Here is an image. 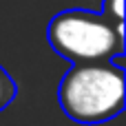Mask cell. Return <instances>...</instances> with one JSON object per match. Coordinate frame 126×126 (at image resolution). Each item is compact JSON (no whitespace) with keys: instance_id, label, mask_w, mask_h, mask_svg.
<instances>
[{"instance_id":"cell-1","label":"cell","mask_w":126,"mask_h":126,"mask_svg":"<svg viewBox=\"0 0 126 126\" xmlns=\"http://www.w3.org/2000/svg\"><path fill=\"white\" fill-rule=\"evenodd\" d=\"M58 100L69 120L78 124H104L124 111V69L111 60L71 64L60 82Z\"/></svg>"},{"instance_id":"cell-2","label":"cell","mask_w":126,"mask_h":126,"mask_svg":"<svg viewBox=\"0 0 126 126\" xmlns=\"http://www.w3.org/2000/svg\"><path fill=\"white\" fill-rule=\"evenodd\" d=\"M51 49L71 64L104 62L126 51L124 27H115L100 11L64 9L47 27Z\"/></svg>"},{"instance_id":"cell-3","label":"cell","mask_w":126,"mask_h":126,"mask_svg":"<svg viewBox=\"0 0 126 126\" xmlns=\"http://www.w3.org/2000/svg\"><path fill=\"white\" fill-rule=\"evenodd\" d=\"M16 93H18L16 80H13V78L9 75V71L0 64V111H4V109L13 102Z\"/></svg>"},{"instance_id":"cell-4","label":"cell","mask_w":126,"mask_h":126,"mask_svg":"<svg viewBox=\"0 0 126 126\" xmlns=\"http://www.w3.org/2000/svg\"><path fill=\"white\" fill-rule=\"evenodd\" d=\"M100 13L115 27H124V0H104Z\"/></svg>"}]
</instances>
